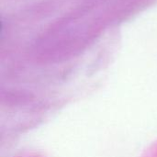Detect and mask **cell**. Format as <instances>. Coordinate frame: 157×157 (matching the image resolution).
Listing matches in <instances>:
<instances>
[{"label":"cell","mask_w":157,"mask_h":157,"mask_svg":"<svg viewBox=\"0 0 157 157\" xmlns=\"http://www.w3.org/2000/svg\"><path fill=\"white\" fill-rule=\"evenodd\" d=\"M141 157H157V141L150 144L144 150Z\"/></svg>","instance_id":"obj_1"},{"label":"cell","mask_w":157,"mask_h":157,"mask_svg":"<svg viewBox=\"0 0 157 157\" xmlns=\"http://www.w3.org/2000/svg\"><path fill=\"white\" fill-rule=\"evenodd\" d=\"M16 157H41L40 155H37V154H22L20 155H17Z\"/></svg>","instance_id":"obj_2"}]
</instances>
